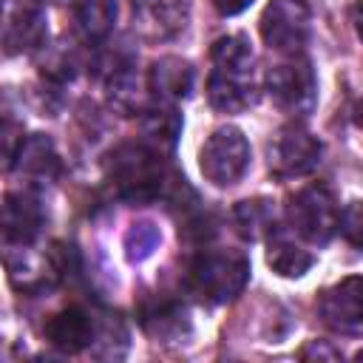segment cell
Returning <instances> with one entry per match:
<instances>
[{
  "instance_id": "1",
  "label": "cell",
  "mask_w": 363,
  "mask_h": 363,
  "mask_svg": "<svg viewBox=\"0 0 363 363\" xmlns=\"http://www.w3.org/2000/svg\"><path fill=\"white\" fill-rule=\"evenodd\" d=\"M213 74L207 79V99L221 113H238L255 99L252 48L244 34H230L213 43Z\"/></svg>"
},
{
  "instance_id": "2",
  "label": "cell",
  "mask_w": 363,
  "mask_h": 363,
  "mask_svg": "<svg viewBox=\"0 0 363 363\" xmlns=\"http://www.w3.org/2000/svg\"><path fill=\"white\" fill-rule=\"evenodd\" d=\"M250 261L233 250H204L193 258L187 286L210 303H227L247 286Z\"/></svg>"
},
{
  "instance_id": "3",
  "label": "cell",
  "mask_w": 363,
  "mask_h": 363,
  "mask_svg": "<svg viewBox=\"0 0 363 363\" xmlns=\"http://www.w3.org/2000/svg\"><path fill=\"white\" fill-rule=\"evenodd\" d=\"M108 173L122 199L133 204L150 201L162 190V153L142 142L119 145L111 153Z\"/></svg>"
},
{
  "instance_id": "4",
  "label": "cell",
  "mask_w": 363,
  "mask_h": 363,
  "mask_svg": "<svg viewBox=\"0 0 363 363\" xmlns=\"http://www.w3.org/2000/svg\"><path fill=\"white\" fill-rule=\"evenodd\" d=\"M286 218H289V227L303 241L323 247L337 233L340 210H337V201L326 184H306L289 199Z\"/></svg>"
},
{
  "instance_id": "5",
  "label": "cell",
  "mask_w": 363,
  "mask_h": 363,
  "mask_svg": "<svg viewBox=\"0 0 363 363\" xmlns=\"http://www.w3.org/2000/svg\"><path fill=\"white\" fill-rule=\"evenodd\" d=\"M267 94L281 113L292 119L309 116L318 102V79L312 65L301 57L272 65L267 74Z\"/></svg>"
},
{
  "instance_id": "6",
  "label": "cell",
  "mask_w": 363,
  "mask_h": 363,
  "mask_svg": "<svg viewBox=\"0 0 363 363\" xmlns=\"http://www.w3.org/2000/svg\"><path fill=\"white\" fill-rule=\"evenodd\" d=\"M199 167H201L204 179L213 182L216 187L235 184L250 167V142H247V136L233 125L213 130L207 136V142L201 145Z\"/></svg>"
},
{
  "instance_id": "7",
  "label": "cell",
  "mask_w": 363,
  "mask_h": 363,
  "mask_svg": "<svg viewBox=\"0 0 363 363\" xmlns=\"http://www.w3.org/2000/svg\"><path fill=\"white\" fill-rule=\"evenodd\" d=\"M320 153H323V145L301 122L284 125L267 145V162L272 176L278 179L309 176L320 164Z\"/></svg>"
},
{
  "instance_id": "8",
  "label": "cell",
  "mask_w": 363,
  "mask_h": 363,
  "mask_svg": "<svg viewBox=\"0 0 363 363\" xmlns=\"http://www.w3.org/2000/svg\"><path fill=\"white\" fill-rule=\"evenodd\" d=\"M309 6L303 0H269L261 14L264 43L286 57H298L309 40Z\"/></svg>"
},
{
  "instance_id": "9",
  "label": "cell",
  "mask_w": 363,
  "mask_h": 363,
  "mask_svg": "<svg viewBox=\"0 0 363 363\" xmlns=\"http://www.w3.org/2000/svg\"><path fill=\"white\" fill-rule=\"evenodd\" d=\"M9 278L20 292H45L57 284L62 275V264L57 261V252H37L34 241L28 244H9L6 252Z\"/></svg>"
},
{
  "instance_id": "10",
  "label": "cell",
  "mask_w": 363,
  "mask_h": 363,
  "mask_svg": "<svg viewBox=\"0 0 363 363\" xmlns=\"http://www.w3.org/2000/svg\"><path fill=\"white\" fill-rule=\"evenodd\" d=\"M318 312L323 323L340 335H360L363 329V281L349 275L340 284L329 286L318 298Z\"/></svg>"
},
{
  "instance_id": "11",
  "label": "cell",
  "mask_w": 363,
  "mask_h": 363,
  "mask_svg": "<svg viewBox=\"0 0 363 363\" xmlns=\"http://www.w3.org/2000/svg\"><path fill=\"white\" fill-rule=\"evenodd\" d=\"M43 221H45V210H43L34 187H23V190L6 196V204L0 210V233L9 244L34 241L40 235Z\"/></svg>"
},
{
  "instance_id": "12",
  "label": "cell",
  "mask_w": 363,
  "mask_h": 363,
  "mask_svg": "<svg viewBox=\"0 0 363 363\" xmlns=\"http://www.w3.org/2000/svg\"><path fill=\"white\" fill-rule=\"evenodd\" d=\"M43 332H45V340L65 354H77L96 340V323L79 306H68L62 312H54L45 320Z\"/></svg>"
},
{
  "instance_id": "13",
  "label": "cell",
  "mask_w": 363,
  "mask_h": 363,
  "mask_svg": "<svg viewBox=\"0 0 363 363\" xmlns=\"http://www.w3.org/2000/svg\"><path fill=\"white\" fill-rule=\"evenodd\" d=\"M45 40V11L37 0H17V6L9 14L3 45L9 54H20L28 48H37Z\"/></svg>"
},
{
  "instance_id": "14",
  "label": "cell",
  "mask_w": 363,
  "mask_h": 363,
  "mask_svg": "<svg viewBox=\"0 0 363 363\" xmlns=\"http://www.w3.org/2000/svg\"><path fill=\"white\" fill-rule=\"evenodd\" d=\"M147 88L153 94V102L176 105L190 96L193 91V68L187 60L179 57H162L150 65L147 74Z\"/></svg>"
},
{
  "instance_id": "15",
  "label": "cell",
  "mask_w": 363,
  "mask_h": 363,
  "mask_svg": "<svg viewBox=\"0 0 363 363\" xmlns=\"http://www.w3.org/2000/svg\"><path fill=\"white\" fill-rule=\"evenodd\" d=\"M133 17L145 37H173L184 28L187 0H133Z\"/></svg>"
},
{
  "instance_id": "16",
  "label": "cell",
  "mask_w": 363,
  "mask_h": 363,
  "mask_svg": "<svg viewBox=\"0 0 363 363\" xmlns=\"http://www.w3.org/2000/svg\"><path fill=\"white\" fill-rule=\"evenodd\" d=\"M14 167L31 184L51 182L60 173V159H57V150H54L51 139L43 136V133H31L28 139H23L20 153L14 159Z\"/></svg>"
},
{
  "instance_id": "17",
  "label": "cell",
  "mask_w": 363,
  "mask_h": 363,
  "mask_svg": "<svg viewBox=\"0 0 363 363\" xmlns=\"http://www.w3.org/2000/svg\"><path fill=\"white\" fill-rule=\"evenodd\" d=\"M267 264L284 278H301L315 264V255L303 250L301 244H295L284 230L272 227L269 241H267Z\"/></svg>"
},
{
  "instance_id": "18",
  "label": "cell",
  "mask_w": 363,
  "mask_h": 363,
  "mask_svg": "<svg viewBox=\"0 0 363 363\" xmlns=\"http://www.w3.org/2000/svg\"><path fill=\"white\" fill-rule=\"evenodd\" d=\"M233 221L238 227V233L250 241L261 238V235H269L272 227H275V210H272V201L269 199H247V201H238L235 210H233Z\"/></svg>"
},
{
  "instance_id": "19",
  "label": "cell",
  "mask_w": 363,
  "mask_h": 363,
  "mask_svg": "<svg viewBox=\"0 0 363 363\" xmlns=\"http://www.w3.org/2000/svg\"><path fill=\"white\" fill-rule=\"evenodd\" d=\"M77 20L85 40L99 43L113 31L116 23V0H79Z\"/></svg>"
},
{
  "instance_id": "20",
  "label": "cell",
  "mask_w": 363,
  "mask_h": 363,
  "mask_svg": "<svg viewBox=\"0 0 363 363\" xmlns=\"http://www.w3.org/2000/svg\"><path fill=\"white\" fill-rule=\"evenodd\" d=\"M142 130L147 139H153L156 150L162 153V147H173L176 133H179V113L176 105H164V102H153L145 116H142Z\"/></svg>"
},
{
  "instance_id": "21",
  "label": "cell",
  "mask_w": 363,
  "mask_h": 363,
  "mask_svg": "<svg viewBox=\"0 0 363 363\" xmlns=\"http://www.w3.org/2000/svg\"><path fill=\"white\" fill-rule=\"evenodd\" d=\"M162 241V233L153 221H133L125 235V250L130 261H145Z\"/></svg>"
},
{
  "instance_id": "22",
  "label": "cell",
  "mask_w": 363,
  "mask_h": 363,
  "mask_svg": "<svg viewBox=\"0 0 363 363\" xmlns=\"http://www.w3.org/2000/svg\"><path fill=\"white\" fill-rule=\"evenodd\" d=\"M184 318H187L184 309H179V306H162V309L145 315V329L153 337H176V335H182V326H187Z\"/></svg>"
},
{
  "instance_id": "23",
  "label": "cell",
  "mask_w": 363,
  "mask_h": 363,
  "mask_svg": "<svg viewBox=\"0 0 363 363\" xmlns=\"http://www.w3.org/2000/svg\"><path fill=\"white\" fill-rule=\"evenodd\" d=\"M20 145H23V125L11 116H0V173L14 167Z\"/></svg>"
},
{
  "instance_id": "24",
  "label": "cell",
  "mask_w": 363,
  "mask_h": 363,
  "mask_svg": "<svg viewBox=\"0 0 363 363\" xmlns=\"http://www.w3.org/2000/svg\"><path fill=\"white\" fill-rule=\"evenodd\" d=\"M337 227L343 230V235L352 241V247H357L360 244V204L357 201H352L346 210H340V218H337Z\"/></svg>"
},
{
  "instance_id": "25",
  "label": "cell",
  "mask_w": 363,
  "mask_h": 363,
  "mask_svg": "<svg viewBox=\"0 0 363 363\" xmlns=\"http://www.w3.org/2000/svg\"><path fill=\"white\" fill-rule=\"evenodd\" d=\"M210 3L216 6V11H218V14L233 17V14H241L244 9H250L255 0H210Z\"/></svg>"
},
{
  "instance_id": "26",
  "label": "cell",
  "mask_w": 363,
  "mask_h": 363,
  "mask_svg": "<svg viewBox=\"0 0 363 363\" xmlns=\"http://www.w3.org/2000/svg\"><path fill=\"white\" fill-rule=\"evenodd\" d=\"M303 357L309 360V357H326V360H335L337 357V352L335 349H329L323 340H312L306 349H303Z\"/></svg>"
}]
</instances>
